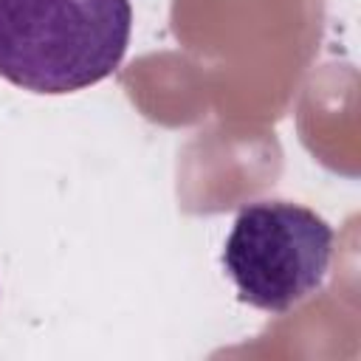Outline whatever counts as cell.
<instances>
[{
	"label": "cell",
	"mask_w": 361,
	"mask_h": 361,
	"mask_svg": "<svg viewBox=\"0 0 361 361\" xmlns=\"http://www.w3.org/2000/svg\"><path fill=\"white\" fill-rule=\"evenodd\" d=\"M133 31L130 0H0V76L31 93L107 79Z\"/></svg>",
	"instance_id": "cell-1"
},
{
	"label": "cell",
	"mask_w": 361,
	"mask_h": 361,
	"mask_svg": "<svg viewBox=\"0 0 361 361\" xmlns=\"http://www.w3.org/2000/svg\"><path fill=\"white\" fill-rule=\"evenodd\" d=\"M330 259V223L293 200L243 206L223 248V268L240 302L265 313H285L313 296L327 279Z\"/></svg>",
	"instance_id": "cell-2"
}]
</instances>
